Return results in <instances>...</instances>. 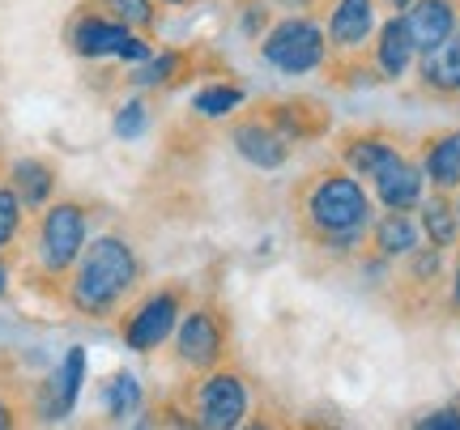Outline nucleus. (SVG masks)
<instances>
[{
    "instance_id": "f257e3e1",
    "label": "nucleus",
    "mask_w": 460,
    "mask_h": 430,
    "mask_svg": "<svg viewBox=\"0 0 460 430\" xmlns=\"http://www.w3.org/2000/svg\"><path fill=\"white\" fill-rule=\"evenodd\" d=\"M137 277H141V265H137L132 248L115 234H102L77 256L73 277H68V303H73V312L102 320L132 294Z\"/></svg>"
},
{
    "instance_id": "f03ea898",
    "label": "nucleus",
    "mask_w": 460,
    "mask_h": 430,
    "mask_svg": "<svg viewBox=\"0 0 460 430\" xmlns=\"http://www.w3.org/2000/svg\"><path fill=\"white\" fill-rule=\"evenodd\" d=\"M367 192L354 175H341V171H329L324 180L307 192V222L315 226V234L329 243V239H354V234L367 226Z\"/></svg>"
},
{
    "instance_id": "7ed1b4c3",
    "label": "nucleus",
    "mask_w": 460,
    "mask_h": 430,
    "mask_svg": "<svg viewBox=\"0 0 460 430\" xmlns=\"http://www.w3.org/2000/svg\"><path fill=\"white\" fill-rule=\"evenodd\" d=\"M85 248V209L77 200H56L39 222V265L51 277H65Z\"/></svg>"
},
{
    "instance_id": "20e7f679",
    "label": "nucleus",
    "mask_w": 460,
    "mask_h": 430,
    "mask_svg": "<svg viewBox=\"0 0 460 430\" xmlns=\"http://www.w3.org/2000/svg\"><path fill=\"white\" fill-rule=\"evenodd\" d=\"M68 43H73V51H77V56H85V60H99V56L149 60V43H146V39H137L124 22H115V17H107V13H90V9L73 22Z\"/></svg>"
},
{
    "instance_id": "39448f33",
    "label": "nucleus",
    "mask_w": 460,
    "mask_h": 430,
    "mask_svg": "<svg viewBox=\"0 0 460 430\" xmlns=\"http://www.w3.org/2000/svg\"><path fill=\"white\" fill-rule=\"evenodd\" d=\"M264 60L278 65L281 73H312L324 60V34L312 22L290 17V22H281L278 31L264 39Z\"/></svg>"
},
{
    "instance_id": "423d86ee",
    "label": "nucleus",
    "mask_w": 460,
    "mask_h": 430,
    "mask_svg": "<svg viewBox=\"0 0 460 430\" xmlns=\"http://www.w3.org/2000/svg\"><path fill=\"white\" fill-rule=\"evenodd\" d=\"M247 414V388L239 375H230V371H217L209 380L200 383L197 392V422L209 430H230L239 426Z\"/></svg>"
},
{
    "instance_id": "0eeeda50",
    "label": "nucleus",
    "mask_w": 460,
    "mask_h": 430,
    "mask_svg": "<svg viewBox=\"0 0 460 430\" xmlns=\"http://www.w3.org/2000/svg\"><path fill=\"white\" fill-rule=\"evenodd\" d=\"M175 320H180V294H171V290L149 294L146 303L128 315V324H124V341H128V349H137V354L158 349L166 337L175 332Z\"/></svg>"
},
{
    "instance_id": "6e6552de",
    "label": "nucleus",
    "mask_w": 460,
    "mask_h": 430,
    "mask_svg": "<svg viewBox=\"0 0 460 430\" xmlns=\"http://www.w3.org/2000/svg\"><path fill=\"white\" fill-rule=\"evenodd\" d=\"M82 380H85V349L73 346L65 354V363L56 366V375L39 388V405H34V414L43 417V422H60V417H68L73 414V405H77Z\"/></svg>"
},
{
    "instance_id": "1a4fd4ad",
    "label": "nucleus",
    "mask_w": 460,
    "mask_h": 430,
    "mask_svg": "<svg viewBox=\"0 0 460 430\" xmlns=\"http://www.w3.org/2000/svg\"><path fill=\"white\" fill-rule=\"evenodd\" d=\"M180 358L188 366H197V371H205V366H214L217 358H222V324H217L214 312H188L180 324Z\"/></svg>"
},
{
    "instance_id": "9d476101",
    "label": "nucleus",
    "mask_w": 460,
    "mask_h": 430,
    "mask_svg": "<svg viewBox=\"0 0 460 430\" xmlns=\"http://www.w3.org/2000/svg\"><path fill=\"white\" fill-rule=\"evenodd\" d=\"M376 192L388 209H413L422 200V171L405 162L401 154H393L388 162L376 171Z\"/></svg>"
},
{
    "instance_id": "9b49d317",
    "label": "nucleus",
    "mask_w": 460,
    "mask_h": 430,
    "mask_svg": "<svg viewBox=\"0 0 460 430\" xmlns=\"http://www.w3.org/2000/svg\"><path fill=\"white\" fill-rule=\"evenodd\" d=\"M405 26H410V39L418 51H430L435 43H444L452 26H456V9L452 0H413L410 13H405Z\"/></svg>"
},
{
    "instance_id": "f8f14e48",
    "label": "nucleus",
    "mask_w": 460,
    "mask_h": 430,
    "mask_svg": "<svg viewBox=\"0 0 460 430\" xmlns=\"http://www.w3.org/2000/svg\"><path fill=\"white\" fill-rule=\"evenodd\" d=\"M371 26H376V0H341L332 9L329 34L337 48H362L371 39Z\"/></svg>"
},
{
    "instance_id": "ddd939ff",
    "label": "nucleus",
    "mask_w": 460,
    "mask_h": 430,
    "mask_svg": "<svg viewBox=\"0 0 460 430\" xmlns=\"http://www.w3.org/2000/svg\"><path fill=\"white\" fill-rule=\"evenodd\" d=\"M234 145L243 154L252 166H261V171H273V166L286 162V136L273 133V128H264V124H243V128H234Z\"/></svg>"
},
{
    "instance_id": "4468645a",
    "label": "nucleus",
    "mask_w": 460,
    "mask_h": 430,
    "mask_svg": "<svg viewBox=\"0 0 460 430\" xmlns=\"http://www.w3.org/2000/svg\"><path fill=\"white\" fill-rule=\"evenodd\" d=\"M422 77L435 90H460V26H452L444 43L422 51Z\"/></svg>"
},
{
    "instance_id": "2eb2a0df",
    "label": "nucleus",
    "mask_w": 460,
    "mask_h": 430,
    "mask_svg": "<svg viewBox=\"0 0 460 430\" xmlns=\"http://www.w3.org/2000/svg\"><path fill=\"white\" fill-rule=\"evenodd\" d=\"M9 183H13L17 200L26 205V209H39V205H48V197L56 192V171L48 162H39V158H22L13 162L9 171Z\"/></svg>"
},
{
    "instance_id": "dca6fc26",
    "label": "nucleus",
    "mask_w": 460,
    "mask_h": 430,
    "mask_svg": "<svg viewBox=\"0 0 460 430\" xmlns=\"http://www.w3.org/2000/svg\"><path fill=\"white\" fill-rule=\"evenodd\" d=\"M413 39H410V26H405V17H393V22H384V31H379V43H376V56H379V68L388 73V77H401L413 60Z\"/></svg>"
},
{
    "instance_id": "f3484780",
    "label": "nucleus",
    "mask_w": 460,
    "mask_h": 430,
    "mask_svg": "<svg viewBox=\"0 0 460 430\" xmlns=\"http://www.w3.org/2000/svg\"><path fill=\"white\" fill-rule=\"evenodd\" d=\"M427 175L439 192L460 188V133L439 136V141L427 149Z\"/></svg>"
},
{
    "instance_id": "a211bd4d",
    "label": "nucleus",
    "mask_w": 460,
    "mask_h": 430,
    "mask_svg": "<svg viewBox=\"0 0 460 430\" xmlns=\"http://www.w3.org/2000/svg\"><path fill=\"white\" fill-rule=\"evenodd\" d=\"M376 248L384 251V256H410V251L418 248V226L405 217V209H393V214L376 226Z\"/></svg>"
},
{
    "instance_id": "6ab92c4d",
    "label": "nucleus",
    "mask_w": 460,
    "mask_h": 430,
    "mask_svg": "<svg viewBox=\"0 0 460 430\" xmlns=\"http://www.w3.org/2000/svg\"><path fill=\"white\" fill-rule=\"evenodd\" d=\"M396 154V145H388L384 136H362V141H349L345 145V162L354 166V175L362 180H376V171Z\"/></svg>"
},
{
    "instance_id": "aec40b11",
    "label": "nucleus",
    "mask_w": 460,
    "mask_h": 430,
    "mask_svg": "<svg viewBox=\"0 0 460 430\" xmlns=\"http://www.w3.org/2000/svg\"><path fill=\"white\" fill-rule=\"evenodd\" d=\"M422 226H427L430 243L435 248H452V239H456V205H447V197H430L422 205Z\"/></svg>"
},
{
    "instance_id": "412c9836",
    "label": "nucleus",
    "mask_w": 460,
    "mask_h": 430,
    "mask_svg": "<svg viewBox=\"0 0 460 430\" xmlns=\"http://www.w3.org/2000/svg\"><path fill=\"white\" fill-rule=\"evenodd\" d=\"M102 400H107V414H111L115 422H124V417H132V414H137V405H141V383L132 380L128 371H119V375H111V380H107Z\"/></svg>"
},
{
    "instance_id": "4be33fe9",
    "label": "nucleus",
    "mask_w": 460,
    "mask_h": 430,
    "mask_svg": "<svg viewBox=\"0 0 460 430\" xmlns=\"http://www.w3.org/2000/svg\"><path fill=\"white\" fill-rule=\"evenodd\" d=\"M99 9L115 22H124L128 31H149L158 13H154V0H99Z\"/></svg>"
},
{
    "instance_id": "5701e85b",
    "label": "nucleus",
    "mask_w": 460,
    "mask_h": 430,
    "mask_svg": "<svg viewBox=\"0 0 460 430\" xmlns=\"http://www.w3.org/2000/svg\"><path fill=\"white\" fill-rule=\"evenodd\" d=\"M22 200H17L13 183H0V251L13 248L17 234H22Z\"/></svg>"
},
{
    "instance_id": "b1692460",
    "label": "nucleus",
    "mask_w": 460,
    "mask_h": 430,
    "mask_svg": "<svg viewBox=\"0 0 460 430\" xmlns=\"http://www.w3.org/2000/svg\"><path fill=\"white\" fill-rule=\"evenodd\" d=\"M243 102V90H234V85H209V90H200L192 107H197L200 116H226Z\"/></svg>"
},
{
    "instance_id": "393cba45",
    "label": "nucleus",
    "mask_w": 460,
    "mask_h": 430,
    "mask_svg": "<svg viewBox=\"0 0 460 430\" xmlns=\"http://www.w3.org/2000/svg\"><path fill=\"white\" fill-rule=\"evenodd\" d=\"M146 124H149V111H146V102H124L119 111H115V136L119 141H137V136L146 133Z\"/></svg>"
},
{
    "instance_id": "a878e982",
    "label": "nucleus",
    "mask_w": 460,
    "mask_h": 430,
    "mask_svg": "<svg viewBox=\"0 0 460 430\" xmlns=\"http://www.w3.org/2000/svg\"><path fill=\"white\" fill-rule=\"evenodd\" d=\"M175 68H180V56H158V60H146V65L132 73V85H163L175 77Z\"/></svg>"
},
{
    "instance_id": "bb28decb",
    "label": "nucleus",
    "mask_w": 460,
    "mask_h": 430,
    "mask_svg": "<svg viewBox=\"0 0 460 430\" xmlns=\"http://www.w3.org/2000/svg\"><path fill=\"white\" fill-rule=\"evenodd\" d=\"M427 430H460V409H439V414L422 417Z\"/></svg>"
},
{
    "instance_id": "cd10ccee",
    "label": "nucleus",
    "mask_w": 460,
    "mask_h": 430,
    "mask_svg": "<svg viewBox=\"0 0 460 430\" xmlns=\"http://www.w3.org/2000/svg\"><path fill=\"white\" fill-rule=\"evenodd\" d=\"M9 426H17V409L9 400H0V430H9Z\"/></svg>"
},
{
    "instance_id": "c85d7f7f",
    "label": "nucleus",
    "mask_w": 460,
    "mask_h": 430,
    "mask_svg": "<svg viewBox=\"0 0 460 430\" xmlns=\"http://www.w3.org/2000/svg\"><path fill=\"white\" fill-rule=\"evenodd\" d=\"M281 9H290V13H295V9H307V4H312V0H278Z\"/></svg>"
},
{
    "instance_id": "c756f323",
    "label": "nucleus",
    "mask_w": 460,
    "mask_h": 430,
    "mask_svg": "<svg viewBox=\"0 0 460 430\" xmlns=\"http://www.w3.org/2000/svg\"><path fill=\"white\" fill-rule=\"evenodd\" d=\"M9 290V268H4V251H0V294Z\"/></svg>"
},
{
    "instance_id": "7c9ffc66",
    "label": "nucleus",
    "mask_w": 460,
    "mask_h": 430,
    "mask_svg": "<svg viewBox=\"0 0 460 430\" xmlns=\"http://www.w3.org/2000/svg\"><path fill=\"white\" fill-rule=\"evenodd\" d=\"M384 4H393V9H410L413 0H384Z\"/></svg>"
},
{
    "instance_id": "2f4dec72",
    "label": "nucleus",
    "mask_w": 460,
    "mask_h": 430,
    "mask_svg": "<svg viewBox=\"0 0 460 430\" xmlns=\"http://www.w3.org/2000/svg\"><path fill=\"white\" fill-rule=\"evenodd\" d=\"M456 231H460V200H456Z\"/></svg>"
},
{
    "instance_id": "473e14b6",
    "label": "nucleus",
    "mask_w": 460,
    "mask_h": 430,
    "mask_svg": "<svg viewBox=\"0 0 460 430\" xmlns=\"http://www.w3.org/2000/svg\"><path fill=\"white\" fill-rule=\"evenodd\" d=\"M456 294H460V268H456Z\"/></svg>"
},
{
    "instance_id": "72a5a7b5",
    "label": "nucleus",
    "mask_w": 460,
    "mask_h": 430,
    "mask_svg": "<svg viewBox=\"0 0 460 430\" xmlns=\"http://www.w3.org/2000/svg\"><path fill=\"white\" fill-rule=\"evenodd\" d=\"M166 4H183V0H166Z\"/></svg>"
}]
</instances>
